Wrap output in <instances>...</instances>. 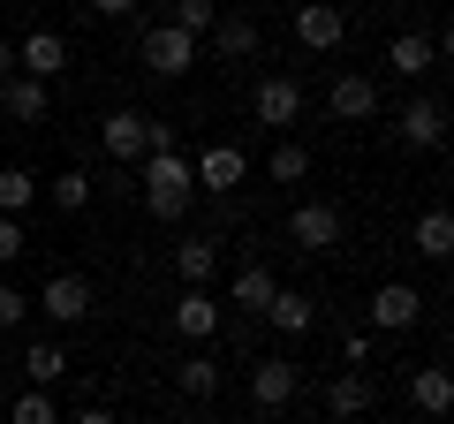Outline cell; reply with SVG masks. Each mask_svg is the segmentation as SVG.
I'll list each match as a JSON object with an SVG mask.
<instances>
[{
    "label": "cell",
    "instance_id": "cell-1",
    "mask_svg": "<svg viewBox=\"0 0 454 424\" xmlns=\"http://www.w3.org/2000/svg\"><path fill=\"white\" fill-rule=\"evenodd\" d=\"M137 182H145V212H152V220H182L190 197H197L182 152H145V160H137Z\"/></svg>",
    "mask_w": 454,
    "mask_h": 424
},
{
    "label": "cell",
    "instance_id": "cell-2",
    "mask_svg": "<svg viewBox=\"0 0 454 424\" xmlns=\"http://www.w3.org/2000/svg\"><path fill=\"white\" fill-rule=\"evenodd\" d=\"M288 243L303 250V258H325L333 243H348V212H340L333 197H310V205L288 212Z\"/></svg>",
    "mask_w": 454,
    "mask_h": 424
},
{
    "label": "cell",
    "instance_id": "cell-3",
    "mask_svg": "<svg viewBox=\"0 0 454 424\" xmlns=\"http://www.w3.org/2000/svg\"><path fill=\"white\" fill-rule=\"evenodd\" d=\"M137 53H145L152 76H190L197 68V38L175 31V23H145V31H137Z\"/></svg>",
    "mask_w": 454,
    "mask_h": 424
},
{
    "label": "cell",
    "instance_id": "cell-4",
    "mask_svg": "<svg viewBox=\"0 0 454 424\" xmlns=\"http://www.w3.org/2000/svg\"><path fill=\"white\" fill-rule=\"evenodd\" d=\"M250 114H258V130L288 137V122H303V83L295 76H265L258 91H250Z\"/></svg>",
    "mask_w": 454,
    "mask_h": 424
},
{
    "label": "cell",
    "instance_id": "cell-5",
    "mask_svg": "<svg viewBox=\"0 0 454 424\" xmlns=\"http://www.w3.org/2000/svg\"><path fill=\"white\" fill-rule=\"evenodd\" d=\"M38 303H46V326H83V318L98 310V288H91L83 273H53Z\"/></svg>",
    "mask_w": 454,
    "mask_h": 424
},
{
    "label": "cell",
    "instance_id": "cell-6",
    "mask_svg": "<svg viewBox=\"0 0 454 424\" xmlns=\"http://www.w3.org/2000/svg\"><path fill=\"white\" fill-rule=\"evenodd\" d=\"M98 145H106V160L137 167V160L152 152V114H137V106H121V114H106V122H98Z\"/></svg>",
    "mask_w": 454,
    "mask_h": 424
},
{
    "label": "cell",
    "instance_id": "cell-7",
    "mask_svg": "<svg viewBox=\"0 0 454 424\" xmlns=\"http://www.w3.org/2000/svg\"><path fill=\"white\" fill-rule=\"evenodd\" d=\"M243 175H250V152H243V145H205V152L190 160V182H197V190H212V197H227Z\"/></svg>",
    "mask_w": 454,
    "mask_h": 424
},
{
    "label": "cell",
    "instance_id": "cell-8",
    "mask_svg": "<svg viewBox=\"0 0 454 424\" xmlns=\"http://www.w3.org/2000/svg\"><path fill=\"white\" fill-rule=\"evenodd\" d=\"M295 387H303V372H295L288 357H258L250 364V402H258L265 417H280V409L295 402Z\"/></svg>",
    "mask_w": 454,
    "mask_h": 424
},
{
    "label": "cell",
    "instance_id": "cell-9",
    "mask_svg": "<svg viewBox=\"0 0 454 424\" xmlns=\"http://www.w3.org/2000/svg\"><path fill=\"white\" fill-rule=\"evenodd\" d=\"M424 318V295L409 288V280H387V288H372V334H409Z\"/></svg>",
    "mask_w": 454,
    "mask_h": 424
},
{
    "label": "cell",
    "instance_id": "cell-10",
    "mask_svg": "<svg viewBox=\"0 0 454 424\" xmlns=\"http://www.w3.org/2000/svg\"><path fill=\"white\" fill-rule=\"evenodd\" d=\"M61 68H68V38H61V31H31V38H16V76L53 83Z\"/></svg>",
    "mask_w": 454,
    "mask_h": 424
},
{
    "label": "cell",
    "instance_id": "cell-11",
    "mask_svg": "<svg viewBox=\"0 0 454 424\" xmlns=\"http://www.w3.org/2000/svg\"><path fill=\"white\" fill-rule=\"evenodd\" d=\"M394 130H402V145H409V152H439V145H447V106L417 91V98L402 106V122H394Z\"/></svg>",
    "mask_w": 454,
    "mask_h": 424
},
{
    "label": "cell",
    "instance_id": "cell-12",
    "mask_svg": "<svg viewBox=\"0 0 454 424\" xmlns=\"http://www.w3.org/2000/svg\"><path fill=\"white\" fill-rule=\"evenodd\" d=\"M325 114H333V122H372V114H379V83L356 76V68L333 76V83H325Z\"/></svg>",
    "mask_w": 454,
    "mask_h": 424
},
{
    "label": "cell",
    "instance_id": "cell-13",
    "mask_svg": "<svg viewBox=\"0 0 454 424\" xmlns=\"http://www.w3.org/2000/svg\"><path fill=\"white\" fill-rule=\"evenodd\" d=\"M167 318H175L182 342H212V334H220V295H212V288H182Z\"/></svg>",
    "mask_w": 454,
    "mask_h": 424
},
{
    "label": "cell",
    "instance_id": "cell-14",
    "mask_svg": "<svg viewBox=\"0 0 454 424\" xmlns=\"http://www.w3.org/2000/svg\"><path fill=\"white\" fill-rule=\"evenodd\" d=\"M295 38H303L310 53H333L340 38H348V16H340L333 0H303V8H295Z\"/></svg>",
    "mask_w": 454,
    "mask_h": 424
},
{
    "label": "cell",
    "instance_id": "cell-15",
    "mask_svg": "<svg viewBox=\"0 0 454 424\" xmlns=\"http://www.w3.org/2000/svg\"><path fill=\"white\" fill-rule=\"evenodd\" d=\"M265 326H273L280 342H303V334L318 326V303H310L303 288H273V303H265Z\"/></svg>",
    "mask_w": 454,
    "mask_h": 424
},
{
    "label": "cell",
    "instance_id": "cell-16",
    "mask_svg": "<svg viewBox=\"0 0 454 424\" xmlns=\"http://www.w3.org/2000/svg\"><path fill=\"white\" fill-rule=\"evenodd\" d=\"M372 402H379L372 372H340L333 387H325V417H333V424H348V417H372Z\"/></svg>",
    "mask_w": 454,
    "mask_h": 424
},
{
    "label": "cell",
    "instance_id": "cell-17",
    "mask_svg": "<svg viewBox=\"0 0 454 424\" xmlns=\"http://www.w3.org/2000/svg\"><path fill=\"white\" fill-rule=\"evenodd\" d=\"M409 409H417V417H447L454 409V379H447V364H424V372H409Z\"/></svg>",
    "mask_w": 454,
    "mask_h": 424
},
{
    "label": "cell",
    "instance_id": "cell-18",
    "mask_svg": "<svg viewBox=\"0 0 454 424\" xmlns=\"http://www.w3.org/2000/svg\"><path fill=\"white\" fill-rule=\"evenodd\" d=\"M409 243H417V258L447 265V258H454V212H447V205H424L417 228H409Z\"/></svg>",
    "mask_w": 454,
    "mask_h": 424
},
{
    "label": "cell",
    "instance_id": "cell-19",
    "mask_svg": "<svg viewBox=\"0 0 454 424\" xmlns=\"http://www.w3.org/2000/svg\"><path fill=\"white\" fill-rule=\"evenodd\" d=\"M175 273H182V288H205V280L220 273V235H182L175 243Z\"/></svg>",
    "mask_w": 454,
    "mask_h": 424
},
{
    "label": "cell",
    "instance_id": "cell-20",
    "mask_svg": "<svg viewBox=\"0 0 454 424\" xmlns=\"http://www.w3.org/2000/svg\"><path fill=\"white\" fill-rule=\"evenodd\" d=\"M387 68H394L402 83H417V76H432V68H439V46H432L424 31H402V38L387 46Z\"/></svg>",
    "mask_w": 454,
    "mask_h": 424
},
{
    "label": "cell",
    "instance_id": "cell-21",
    "mask_svg": "<svg viewBox=\"0 0 454 424\" xmlns=\"http://www.w3.org/2000/svg\"><path fill=\"white\" fill-rule=\"evenodd\" d=\"M273 288H280V280H273V265H258V258H250L243 273L227 280V303H235V310H258V318H265V303H273Z\"/></svg>",
    "mask_w": 454,
    "mask_h": 424
},
{
    "label": "cell",
    "instance_id": "cell-22",
    "mask_svg": "<svg viewBox=\"0 0 454 424\" xmlns=\"http://www.w3.org/2000/svg\"><path fill=\"white\" fill-rule=\"evenodd\" d=\"M23 379H31V387H61V379H68V349L61 342H46V334H38V342L31 349H23Z\"/></svg>",
    "mask_w": 454,
    "mask_h": 424
},
{
    "label": "cell",
    "instance_id": "cell-23",
    "mask_svg": "<svg viewBox=\"0 0 454 424\" xmlns=\"http://www.w3.org/2000/svg\"><path fill=\"white\" fill-rule=\"evenodd\" d=\"M212 46H220V61H250V53H258V23H250L243 8H235V16L220 8V23H212Z\"/></svg>",
    "mask_w": 454,
    "mask_h": 424
},
{
    "label": "cell",
    "instance_id": "cell-24",
    "mask_svg": "<svg viewBox=\"0 0 454 424\" xmlns=\"http://www.w3.org/2000/svg\"><path fill=\"white\" fill-rule=\"evenodd\" d=\"M175 387L190 394V402H212V394L227 387V372H220V357H182L175 364Z\"/></svg>",
    "mask_w": 454,
    "mask_h": 424
},
{
    "label": "cell",
    "instance_id": "cell-25",
    "mask_svg": "<svg viewBox=\"0 0 454 424\" xmlns=\"http://www.w3.org/2000/svg\"><path fill=\"white\" fill-rule=\"evenodd\" d=\"M0 114H8V122H46V83L8 76V83H0Z\"/></svg>",
    "mask_w": 454,
    "mask_h": 424
},
{
    "label": "cell",
    "instance_id": "cell-26",
    "mask_svg": "<svg viewBox=\"0 0 454 424\" xmlns=\"http://www.w3.org/2000/svg\"><path fill=\"white\" fill-rule=\"evenodd\" d=\"M31 205H38V175H31V167H0V212L23 220Z\"/></svg>",
    "mask_w": 454,
    "mask_h": 424
},
{
    "label": "cell",
    "instance_id": "cell-27",
    "mask_svg": "<svg viewBox=\"0 0 454 424\" xmlns=\"http://www.w3.org/2000/svg\"><path fill=\"white\" fill-rule=\"evenodd\" d=\"M8 424H61V402H53V387H23L16 402H8Z\"/></svg>",
    "mask_w": 454,
    "mask_h": 424
},
{
    "label": "cell",
    "instance_id": "cell-28",
    "mask_svg": "<svg viewBox=\"0 0 454 424\" xmlns=\"http://www.w3.org/2000/svg\"><path fill=\"white\" fill-rule=\"evenodd\" d=\"M46 197H53V212H83L91 205V175H83V167H61V175L46 182Z\"/></svg>",
    "mask_w": 454,
    "mask_h": 424
},
{
    "label": "cell",
    "instance_id": "cell-29",
    "mask_svg": "<svg viewBox=\"0 0 454 424\" xmlns=\"http://www.w3.org/2000/svg\"><path fill=\"white\" fill-rule=\"evenodd\" d=\"M167 23H175V31H190V38H212L220 0H175V8H167Z\"/></svg>",
    "mask_w": 454,
    "mask_h": 424
},
{
    "label": "cell",
    "instance_id": "cell-30",
    "mask_svg": "<svg viewBox=\"0 0 454 424\" xmlns=\"http://www.w3.org/2000/svg\"><path fill=\"white\" fill-rule=\"evenodd\" d=\"M265 175H273V182H303L310 175V152L295 145V137H280V145L265 152Z\"/></svg>",
    "mask_w": 454,
    "mask_h": 424
},
{
    "label": "cell",
    "instance_id": "cell-31",
    "mask_svg": "<svg viewBox=\"0 0 454 424\" xmlns=\"http://www.w3.org/2000/svg\"><path fill=\"white\" fill-rule=\"evenodd\" d=\"M372 349H379L372 326H348V334H340V364H348V372H364V364H372Z\"/></svg>",
    "mask_w": 454,
    "mask_h": 424
},
{
    "label": "cell",
    "instance_id": "cell-32",
    "mask_svg": "<svg viewBox=\"0 0 454 424\" xmlns=\"http://www.w3.org/2000/svg\"><path fill=\"white\" fill-rule=\"evenodd\" d=\"M23 250H31V235H23V220H8V212H0V265H16Z\"/></svg>",
    "mask_w": 454,
    "mask_h": 424
},
{
    "label": "cell",
    "instance_id": "cell-33",
    "mask_svg": "<svg viewBox=\"0 0 454 424\" xmlns=\"http://www.w3.org/2000/svg\"><path fill=\"white\" fill-rule=\"evenodd\" d=\"M23 318H31V295L0 280V326H23Z\"/></svg>",
    "mask_w": 454,
    "mask_h": 424
},
{
    "label": "cell",
    "instance_id": "cell-34",
    "mask_svg": "<svg viewBox=\"0 0 454 424\" xmlns=\"http://www.w3.org/2000/svg\"><path fill=\"white\" fill-rule=\"evenodd\" d=\"M61 424H121V417H114V409H106V402H83V409H76V417H61Z\"/></svg>",
    "mask_w": 454,
    "mask_h": 424
},
{
    "label": "cell",
    "instance_id": "cell-35",
    "mask_svg": "<svg viewBox=\"0 0 454 424\" xmlns=\"http://www.w3.org/2000/svg\"><path fill=\"white\" fill-rule=\"evenodd\" d=\"M91 16H137V0H83Z\"/></svg>",
    "mask_w": 454,
    "mask_h": 424
},
{
    "label": "cell",
    "instance_id": "cell-36",
    "mask_svg": "<svg viewBox=\"0 0 454 424\" xmlns=\"http://www.w3.org/2000/svg\"><path fill=\"white\" fill-rule=\"evenodd\" d=\"M16 76V46H8V38H0V83Z\"/></svg>",
    "mask_w": 454,
    "mask_h": 424
},
{
    "label": "cell",
    "instance_id": "cell-37",
    "mask_svg": "<svg viewBox=\"0 0 454 424\" xmlns=\"http://www.w3.org/2000/svg\"><path fill=\"white\" fill-rule=\"evenodd\" d=\"M175 424H212V417H175Z\"/></svg>",
    "mask_w": 454,
    "mask_h": 424
},
{
    "label": "cell",
    "instance_id": "cell-38",
    "mask_svg": "<svg viewBox=\"0 0 454 424\" xmlns=\"http://www.w3.org/2000/svg\"><path fill=\"white\" fill-rule=\"evenodd\" d=\"M0 379H8V357H0Z\"/></svg>",
    "mask_w": 454,
    "mask_h": 424
},
{
    "label": "cell",
    "instance_id": "cell-39",
    "mask_svg": "<svg viewBox=\"0 0 454 424\" xmlns=\"http://www.w3.org/2000/svg\"><path fill=\"white\" fill-rule=\"evenodd\" d=\"M243 8H265V0H243Z\"/></svg>",
    "mask_w": 454,
    "mask_h": 424
},
{
    "label": "cell",
    "instance_id": "cell-40",
    "mask_svg": "<svg viewBox=\"0 0 454 424\" xmlns=\"http://www.w3.org/2000/svg\"><path fill=\"white\" fill-rule=\"evenodd\" d=\"M0 8H16V0H0Z\"/></svg>",
    "mask_w": 454,
    "mask_h": 424
},
{
    "label": "cell",
    "instance_id": "cell-41",
    "mask_svg": "<svg viewBox=\"0 0 454 424\" xmlns=\"http://www.w3.org/2000/svg\"><path fill=\"white\" fill-rule=\"evenodd\" d=\"M325 424H333V417H325Z\"/></svg>",
    "mask_w": 454,
    "mask_h": 424
}]
</instances>
